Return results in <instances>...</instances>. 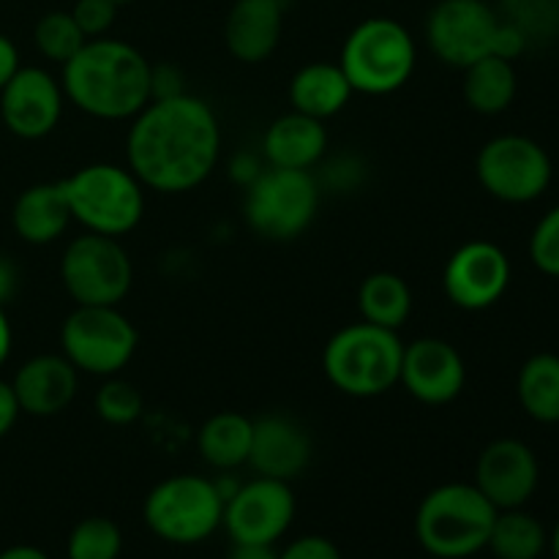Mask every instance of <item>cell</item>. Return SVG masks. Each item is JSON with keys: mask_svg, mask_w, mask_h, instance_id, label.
I'll use <instances>...</instances> for the list:
<instances>
[{"mask_svg": "<svg viewBox=\"0 0 559 559\" xmlns=\"http://www.w3.org/2000/svg\"><path fill=\"white\" fill-rule=\"evenodd\" d=\"M222 153V126L211 104L191 93L153 98L126 140L129 169L162 194H186L211 178Z\"/></svg>", "mask_w": 559, "mask_h": 559, "instance_id": "obj_1", "label": "cell"}, {"mask_svg": "<svg viewBox=\"0 0 559 559\" xmlns=\"http://www.w3.org/2000/svg\"><path fill=\"white\" fill-rule=\"evenodd\" d=\"M153 66L145 55L118 38H87L63 63V96L98 120H126L151 104Z\"/></svg>", "mask_w": 559, "mask_h": 559, "instance_id": "obj_2", "label": "cell"}, {"mask_svg": "<svg viewBox=\"0 0 559 559\" xmlns=\"http://www.w3.org/2000/svg\"><path fill=\"white\" fill-rule=\"evenodd\" d=\"M497 508L475 484H442L424 497L415 513V535L426 555L467 559L486 549Z\"/></svg>", "mask_w": 559, "mask_h": 559, "instance_id": "obj_3", "label": "cell"}, {"mask_svg": "<svg viewBox=\"0 0 559 559\" xmlns=\"http://www.w3.org/2000/svg\"><path fill=\"white\" fill-rule=\"evenodd\" d=\"M402 355L396 331L364 320L333 333L322 349V371L344 396L374 399L399 385Z\"/></svg>", "mask_w": 559, "mask_h": 559, "instance_id": "obj_4", "label": "cell"}, {"mask_svg": "<svg viewBox=\"0 0 559 559\" xmlns=\"http://www.w3.org/2000/svg\"><path fill=\"white\" fill-rule=\"evenodd\" d=\"M418 63V49L402 22L391 16H369L349 31L342 47L344 76L355 93L388 96L402 91Z\"/></svg>", "mask_w": 559, "mask_h": 559, "instance_id": "obj_5", "label": "cell"}, {"mask_svg": "<svg viewBox=\"0 0 559 559\" xmlns=\"http://www.w3.org/2000/svg\"><path fill=\"white\" fill-rule=\"evenodd\" d=\"M71 218L87 233L120 238L145 216V191L131 169L118 164H87L60 180Z\"/></svg>", "mask_w": 559, "mask_h": 559, "instance_id": "obj_6", "label": "cell"}, {"mask_svg": "<svg viewBox=\"0 0 559 559\" xmlns=\"http://www.w3.org/2000/svg\"><path fill=\"white\" fill-rule=\"evenodd\" d=\"M142 516L156 538L175 546H194L222 527L224 497L216 480L173 475L147 491Z\"/></svg>", "mask_w": 559, "mask_h": 559, "instance_id": "obj_7", "label": "cell"}, {"mask_svg": "<svg viewBox=\"0 0 559 559\" xmlns=\"http://www.w3.org/2000/svg\"><path fill=\"white\" fill-rule=\"evenodd\" d=\"M320 197V183L309 169L267 167L246 189V222L265 240H295L314 222Z\"/></svg>", "mask_w": 559, "mask_h": 559, "instance_id": "obj_8", "label": "cell"}, {"mask_svg": "<svg viewBox=\"0 0 559 559\" xmlns=\"http://www.w3.org/2000/svg\"><path fill=\"white\" fill-rule=\"evenodd\" d=\"M136 344L140 333L118 306H76L60 328L63 355L82 374H120L134 358Z\"/></svg>", "mask_w": 559, "mask_h": 559, "instance_id": "obj_9", "label": "cell"}, {"mask_svg": "<svg viewBox=\"0 0 559 559\" xmlns=\"http://www.w3.org/2000/svg\"><path fill=\"white\" fill-rule=\"evenodd\" d=\"M60 282L76 306H120L134 284V265L118 238L85 233L66 246Z\"/></svg>", "mask_w": 559, "mask_h": 559, "instance_id": "obj_10", "label": "cell"}, {"mask_svg": "<svg viewBox=\"0 0 559 559\" xmlns=\"http://www.w3.org/2000/svg\"><path fill=\"white\" fill-rule=\"evenodd\" d=\"M484 191L508 205H527L549 191L555 167L540 142L524 134H500L486 142L475 158Z\"/></svg>", "mask_w": 559, "mask_h": 559, "instance_id": "obj_11", "label": "cell"}, {"mask_svg": "<svg viewBox=\"0 0 559 559\" xmlns=\"http://www.w3.org/2000/svg\"><path fill=\"white\" fill-rule=\"evenodd\" d=\"M500 14L486 0H440L426 16V41L437 60L467 69L491 55Z\"/></svg>", "mask_w": 559, "mask_h": 559, "instance_id": "obj_12", "label": "cell"}, {"mask_svg": "<svg viewBox=\"0 0 559 559\" xmlns=\"http://www.w3.org/2000/svg\"><path fill=\"white\" fill-rule=\"evenodd\" d=\"M295 495L287 480H273L257 475L249 484L238 486L224 500L222 527L233 544L276 546L293 527Z\"/></svg>", "mask_w": 559, "mask_h": 559, "instance_id": "obj_13", "label": "cell"}, {"mask_svg": "<svg viewBox=\"0 0 559 559\" xmlns=\"http://www.w3.org/2000/svg\"><path fill=\"white\" fill-rule=\"evenodd\" d=\"M511 284V260L491 240H469L459 246L442 271L448 300L464 311L491 309Z\"/></svg>", "mask_w": 559, "mask_h": 559, "instance_id": "obj_14", "label": "cell"}, {"mask_svg": "<svg viewBox=\"0 0 559 559\" xmlns=\"http://www.w3.org/2000/svg\"><path fill=\"white\" fill-rule=\"evenodd\" d=\"M63 87L38 66H20L0 91V120L20 140H44L63 115Z\"/></svg>", "mask_w": 559, "mask_h": 559, "instance_id": "obj_15", "label": "cell"}, {"mask_svg": "<svg viewBox=\"0 0 559 559\" xmlns=\"http://www.w3.org/2000/svg\"><path fill=\"white\" fill-rule=\"evenodd\" d=\"M399 382L409 396L429 407H445L456 402L467 382V366L459 349L445 338L424 336L404 344Z\"/></svg>", "mask_w": 559, "mask_h": 559, "instance_id": "obj_16", "label": "cell"}, {"mask_svg": "<svg viewBox=\"0 0 559 559\" xmlns=\"http://www.w3.org/2000/svg\"><path fill=\"white\" fill-rule=\"evenodd\" d=\"M540 484V464L533 448L513 437L489 442L475 464V486L497 508L511 511L533 500Z\"/></svg>", "mask_w": 559, "mask_h": 559, "instance_id": "obj_17", "label": "cell"}, {"mask_svg": "<svg viewBox=\"0 0 559 559\" xmlns=\"http://www.w3.org/2000/svg\"><path fill=\"white\" fill-rule=\"evenodd\" d=\"M311 437L295 418L282 413L262 415L251 431L249 464L257 475L273 480H295L311 464Z\"/></svg>", "mask_w": 559, "mask_h": 559, "instance_id": "obj_18", "label": "cell"}, {"mask_svg": "<svg viewBox=\"0 0 559 559\" xmlns=\"http://www.w3.org/2000/svg\"><path fill=\"white\" fill-rule=\"evenodd\" d=\"M11 388L22 413L33 418H52L74 402L80 371L66 355H36L16 369Z\"/></svg>", "mask_w": 559, "mask_h": 559, "instance_id": "obj_19", "label": "cell"}, {"mask_svg": "<svg viewBox=\"0 0 559 559\" xmlns=\"http://www.w3.org/2000/svg\"><path fill=\"white\" fill-rule=\"evenodd\" d=\"M282 31V0H235L224 22V44L235 60L257 66L276 52Z\"/></svg>", "mask_w": 559, "mask_h": 559, "instance_id": "obj_20", "label": "cell"}, {"mask_svg": "<svg viewBox=\"0 0 559 559\" xmlns=\"http://www.w3.org/2000/svg\"><path fill=\"white\" fill-rule=\"evenodd\" d=\"M71 222L74 218H71V207L60 180L27 186L11 207V227L31 246L55 243Z\"/></svg>", "mask_w": 559, "mask_h": 559, "instance_id": "obj_21", "label": "cell"}, {"mask_svg": "<svg viewBox=\"0 0 559 559\" xmlns=\"http://www.w3.org/2000/svg\"><path fill=\"white\" fill-rule=\"evenodd\" d=\"M262 147H265V158L271 167L311 169L325 156L328 131L322 120L293 109L267 126Z\"/></svg>", "mask_w": 559, "mask_h": 559, "instance_id": "obj_22", "label": "cell"}, {"mask_svg": "<svg viewBox=\"0 0 559 559\" xmlns=\"http://www.w3.org/2000/svg\"><path fill=\"white\" fill-rule=\"evenodd\" d=\"M353 85L344 76L338 63H309L295 71L289 82V104L295 112L309 115L325 123L328 118L342 112L353 98Z\"/></svg>", "mask_w": 559, "mask_h": 559, "instance_id": "obj_23", "label": "cell"}, {"mask_svg": "<svg viewBox=\"0 0 559 559\" xmlns=\"http://www.w3.org/2000/svg\"><path fill=\"white\" fill-rule=\"evenodd\" d=\"M519 91V76L513 60L486 55L464 69V102L478 115H500L513 104Z\"/></svg>", "mask_w": 559, "mask_h": 559, "instance_id": "obj_24", "label": "cell"}, {"mask_svg": "<svg viewBox=\"0 0 559 559\" xmlns=\"http://www.w3.org/2000/svg\"><path fill=\"white\" fill-rule=\"evenodd\" d=\"M251 431H254V420L246 415L216 413L202 424L200 435H197L202 462L222 473L249 464Z\"/></svg>", "mask_w": 559, "mask_h": 559, "instance_id": "obj_25", "label": "cell"}, {"mask_svg": "<svg viewBox=\"0 0 559 559\" xmlns=\"http://www.w3.org/2000/svg\"><path fill=\"white\" fill-rule=\"evenodd\" d=\"M516 399L535 424H559V355L538 353L524 360L516 377Z\"/></svg>", "mask_w": 559, "mask_h": 559, "instance_id": "obj_26", "label": "cell"}, {"mask_svg": "<svg viewBox=\"0 0 559 559\" xmlns=\"http://www.w3.org/2000/svg\"><path fill=\"white\" fill-rule=\"evenodd\" d=\"M358 309L371 325L399 333V328L413 314V289L399 273H371L358 287Z\"/></svg>", "mask_w": 559, "mask_h": 559, "instance_id": "obj_27", "label": "cell"}, {"mask_svg": "<svg viewBox=\"0 0 559 559\" xmlns=\"http://www.w3.org/2000/svg\"><path fill=\"white\" fill-rule=\"evenodd\" d=\"M546 546H549V535L533 513L524 508L497 511L495 527L486 544V549L497 559H540Z\"/></svg>", "mask_w": 559, "mask_h": 559, "instance_id": "obj_28", "label": "cell"}, {"mask_svg": "<svg viewBox=\"0 0 559 559\" xmlns=\"http://www.w3.org/2000/svg\"><path fill=\"white\" fill-rule=\"evenodd\" d=\"M33 41H36V49L44 58L63 66L80 52L87 38L74 22L71 11H49L33 27Z\"/></svg>", "mask_w": 559, "mask_h": 559, "instance_id": "obj_29", "label": "cell"}, {"mask_svg": "<svg viewBox=\"0 0 559 559\" xmlns=\"http://www.w3.org/2000/svg\"><path fill=\"white\" fill-rule=\"evenodd\" d=\"M123 551V533L107 516H87L74 524L66 544L69 559H118Z\"/></svg>", "mask_w": 559, "mask_h": 559, "instance_id": "obj_30", "label": "cell"}, {"mask_svg": "<svg viewBox=\"0 0 559 559\" xmlns=\"http://www.w3.org/2000/svg\"><path fill=\"white\" fill-rule=\"evenodd\" d=\"M96 415L109 426H131L142 415V393L136 391L131 382L115 380V377H107L102 388L96 391Z\"/></svg>", "mask_w": 559, "mask_h": 559, "instance_id": "obj_31", "label": "cell"}, {"mask_svg": "<svg viewBox=\"0 0 559 559\" xmlns=\"http://www.w3.org/2000/svg\"><path fill=\"white\" fill-rule=\"evenodd\" d=\"M530 260L544 276L559 278V205L535 224L530 235Z\"/></svg>", "mask_w": 559, "mask_h": 559, "instance_id": "obj_32", "label": "cell"}, {"mask_svg": "<svg viewBox=\"0 0 559 559\" xmlns=\"http://www.w3.org/2000/svg\"><path fill=\"white\" fill-rule=\"evenodd\" d=\"M502 20L522 27L524 36L533 41L538 33L559 27V0H506V16Z\"/></svg>", "mask_w": 559, "mask_h": 559, "instance_id": "obj_33", "label": "cell"}, {"mask_svg": "<svg viewBox=\"0 0 559 559\" xmlns=\"http://www.w3.org/2000/svg\"><path fill=\"white\" fill-rule=\"evenodd\" d=\"M71 16L80 25V31L85 33V38H102L115 25L118 3H112V0H76Z\"/></svg>", "mask_w": 559, "mask_h": 559, "instance_id": "obj_34", "label": "cell"}, {"mask_svg": "<svg viewBox=\"0 0 559 559\" xmlns=\"http://www.w3.org/2000/svg\"><path fill=\"white\" fill-rule=\"evenodd\" d=\"M278 559H344V557L331 538H322V535H304V538L293 540L284 551H278Z\"/></svg>", "mask_w": 559, "mask_h": 559, "instance_id": "obj_35", "label": "cell"}, {"mask_svg": "<svg viewBox=\"0 0 559 559\" xmlns=\"http://www.w3.org/2000/svg\"><path fill=\"white\" fill-rule=\"evenodd\" d=\"M527 47H530V38L524 36L522 27H516L513 22L502 20L500 16V27H497L491 55H497V58H506V60H516L519 55L527 52Z\"/></svg>", "mask_w": 559, "mask_h": 559, "instance_id": "obj_36", "label": "cell"}, {"mask_svg": "<svg viewBox=\"0 0 559 559\" xmlns=\"http://www.w3.org/2000/svg\"><path fill=\"white\" fill-rule=\"evenodd\" d=\"M183 91V74L175 66H153L151 76V102L153 98H173Z\"/></svg>", "mask_w": 559, "mask_h": 559, "instance_id": "obj_37", "label": "cell"}, {"mask_svg": "<svg viewBox=\"0 0 559 559\" xmlns=\"http://www.w3.org/2000/svg\"><path fill=\"white\" fill-rule=\"evenodd\" d=\"M22 415L20 402H16V393L11 388V382L0 380V440L14 429L16 418Z\"/></svg>", "mask_w": 559, "mask_h": 559, "instance_id": "obj_38", "label": "cell"}, {"mask_svg": "<svg viewBox=\"0 0 559 559\" xmlns=\"http://www.w3.org/2000/svg\"><path fill=\"white\" fill-rule=\"evenodd\" d=\"M16 71H20V49L5 33H0V91Z\"/></svg>", "mask_w": 559, "mask_h": 559, "instance_id": "obj_39", "label": "cell"}, {"mask_svg": "<svg viewBox=\"0 0 559 559\" xmlns=\"http://www.w3.org/2000/svg\"><path fill=\"white\" fill-rule=\"evenodd\" d=\"M16 284H20V278H16L14 262H11L9 257L0 254V306H5L14 298Z\"/></svg>", "mask_w": 559, "mask_h": 559, "instance_id": "obj_40", "label": "cell"}, {"mask_svg": "<svg viewBox=\"0 0 559 559\" xmlns=\"http://www.w3.org/2000/svg\"><path fill=\"white\" fill-rule=\"evenodd\" d=\"M227 559H278V551L265 544H233Z\"/></svg>", "mask_w": 559, "mask_h": 559, "instance_id": "obj_41", "label": "cell"}, {"mask_svg": "<svg viewBox=\"0 0 559 559\" xmlns=\"http://www.w3.org/2000/svg\"><path fill=\"white\" fill-rule=\"evenodd\" d=\"M11 344H14V333H11L9 314H5V306H0V369L5 366V360L11 358Z\"/></svg>", "mask_w": 559, "mask_h": 559, "instance_id": "obj_42", "label": "cell"}, {"mask_svg": "<svg viewBox=\"0 0 559 559\" xmlns=\"http://www.w3.org/2000/svg\"><path fill=\"white\" fill-rule=\"evenodd\" d=\"M0 559H49V555L47 551L38 549V546L16 544V546H9V549L0 551Z\"/></svg>", "mask_w": 559, "mask_h": 559, "instance_id": "obj_43", "label": "cell"}, {"mask_svg": "<svg viewBox=\"0 0 559 559\" xmlns=\"http://www.w3.org/2000/svg\"><path fill=\"white\" fill-rule=\"evenodd\" d=\"M549 546H551V557L559 559V519L555 524V530H551V538H549Z\"/></svg>", "mask_w": 559, "mask_h": 559, "instance_id": "obj_44", "label": "cell"}, {"mask_svg": "<svg viewBox=\"0 0 559 559\" xmlns=\"http://www.w3.org/2000/svg\"><path fill=\"white\" fill-rule=\"evenodd\" d=\"M112 3H118V5H126V3H131V0H112Z\"/></svg>", "mask_w": 559, "mask_h": 559, "instance_id": "obj_45", "label": "cell"}]
</instances>
